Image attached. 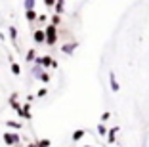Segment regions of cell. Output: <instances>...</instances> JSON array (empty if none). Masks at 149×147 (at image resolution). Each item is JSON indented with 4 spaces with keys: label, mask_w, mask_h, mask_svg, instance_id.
Masks as SVG:
<instances>
[{
    "label": "cell",
    "mask_w": 149,
    "mask_h": 147,
    "mask_svg": "<svg viewBox=\"0 0 149 147\" xmlns=\"http://www.w3.org/2000/svg\"><path fill=\"white\" fill-rule=\"evenodd\" d=\"M19 117H23V118H31L33 115H31V105L29 103H25V105H21V115Z\"/></svg>",
    "instance_id": "cell-5"
},
{
    "label": "cell",
    "mask_w": 149,
    "mask_h": 147,
    "mask_svg": "<svg viewBox=\"0 0 149 147\" xmlns=\"http://www.w3.org/2000/svg\"><path fill=\"white\" fill-rule=\"evenodd\" d=\"M44 35H46V40H44V42L48 44V46H54V44L57 42V27L50 23V25L44 29Z\"/></svg>",
    "instance_id": "cell-1"
},
{
    "label": "cell",
    "mask_w": 149,
    "mask_h": 147,
    "mask_svg": "<svg viewBox=\"0 0 149 147\" xmlns=\"http://www.w3.org/2000/svg\"><path fill=\"white\" fill-rule=\"evenodd\" d=\"M6 124H8V128H13V130H19V128L23 126L21 122H15V121H8Z\"/></svg>",
    "instance_id": "cell-10"
},
{
    "label": "cell",
    "mask_w": 149,
    "mask_h": 147,
    "mask_svg": "<svg viewBox=\"0 0 149 147\" xmlns=\"http://www.w3.org/2000/svg\"><path fill=\"white\" fill-rule=\"evenodd\" d=\"M35 57H36V52H35V50H29V52H27V56H25V61L33 63V61H35Z\"/></svg>",
    "instance_id": "cell-8"
},
{
    "label": "cell",
    "mask_w": 149,
    "mask_h": 147,
    "mask_svg": "<svg viewBox=\"0 0 149 147\" xmlns=\"http://www.w3.org/2000/svg\"><path fill=\"white\" fill-rule=\"evenodd\" d=\"M8 35H10V38H12V42H15V38H17V29H15V27H10Z\"/></svg>",
    "instance_id": "cell-9"
},
{
    "label": "cell",
    "mask_w": 149,
    "mask_h": 147,
    "mask_svg": "<svg viewBox=\"0 0 149 147\" xmlns=\"http://www.w3.org/2000/svg\"><path fill=\"white\" fill-rule=\"evenodd\" d=\"M35 63H40L42 67H57V61H54L50 56H44V57H35Z\"/></svg>",
    "instance_id": "cell-3"
},
{
    "label": "cell",
    "mask_w": 149,
    "mask_h": 147,
    "mask_svg": "<svg viewBox=\"0 0 149 147\" xmlns=\"http://www.w3.org/2000/svg\"><path fill=\"white\" fill-rule=\"evenodd\" d=\"M111 86H113V90H118V84L115 82V78H111Z\"/></svg>",
    "instance_id": "cell-20"
},
{
    "label": "cell",
    "mask_w": 149,
    "mask_h": 147,
    "mask_svg": "<svg viewBox=\"0 0 149 147\" xmlns=\"http://www.w3.org/2000/svg\"><path fill=\"white\" fill-rule=\"evenodd\" d=\"M54 4H56V0H44V6L46 8H54Z\"/></svg>",
    "instance_id": "cell-19"
},
{
    "label": "cell",
    "mask_w": 149,
    "mask_h": 147,
    "mask_svg": "<svg viewBox=\"0 0 149 147\" xmlns=\"http://www.w3.org/2000/svg\"><path fill=\"white\" fill-rule=\"evenodd\" d=\"M73 50H74V44H65V46L61 48V52H63V54H71Z\"/></svg>",
    "instance_id": "cell-12"
},
{
    "label": "cell",
    "mask_w": 149,
    "mask_h": 147,
    "mask_svg": "<svg viewBox=\"0 0 149 147\" xmlns=\"http://www.w3.org/2000/svg\"><path fill=\"white\" fill-rule=\"evenodd\" d=\"M50 143H52L50 139H40V141H36V143H35V145H42V147H46V145H50Z\"/></svg>",
    "instance_id": "cell-17"
},
{
    "label": "cell",
    "mask_w": 149,
    "mask_h": 147,
    "mask_svg": "<svg viewBox=\"0 0 149 147\" xmlns=\"http://www.w3.org/2000/svg\"><path fill=\"white\" fill-rule=\"evenodd\" d=\"M46 94H48V90H46V88H40V90L36 92V95H38V98H44Z\"/></svg>",
    "instance_id": "cell-18"
},
{
    "label": "cell",
    "mask_w": 149,
    "mask_h": 147,
    "mask_svg": "<svg viewBox=\"0 0 149 147\" xmlns=\"http://www.w3.org/2000/svg\"><path fill=\"white\" fill-rule=\"evenodd\" d=\"M38 78L42 80V82H50V75H48V73H44V71L38 75Z\"/></svg>",
    "instance_id": "cell-15"
},
{
    "label": "cell",
    "mask_w": 149,
    "mask_h": 147,
    "mask_svg": "<svg viewBox=\"0 0 149 147\" xmlns=\"http://www.w3.org/2000/svg\"><path fill=\"white\" fill-rule=\"evenodd\" d=\"M36 15H38V13L35 12V8H31V10H25V17H27V21H29V23L36 21Z\"/></svg>",
    "instance_id": "cell-6"
},
{
    "label": "cell",
    "mask_w": 149,
    "mask_h": 147,
    "mask_svg": "<svg viewBox=\"0 0 149 147\" xmlns=\"http://www.w3.org/2000/svg\"><path fill=\"white\" fill-rule=\"evenodd\" d=\"M10 69H12V73L15 75V77H19V75H21V67H19V65L15 63V61H12V65H10Z\"/></svg>",
    "instance_id": "cell-7"
},
{
    "label": "cell",
    "mask_w": 149,
    "mask_h": 147,
    "mask_svg": "<svg viewBox=\"0 0 149 147\" xmlns=\"http://www.w3.org/2000/svg\"><path fill=\"white\" fill-rule=\"evenodd\" d=\"M82 136H84V130H77V132L73 134V139H74V141H79Z\"/></svg>",
    "instance_id": "cell-14"
},
{
    "label": "cell",
    "mask_w": 149,
    "mask_h": 147,
    "mask_svg": "<svg viewBox=\"0 0 149 147\" xmlns=\"http://www.w3.org/2000/svg\"><path fill=\"white\" fill-rule=\"evenodd\" d=\"M50 23L57 27L59 23H61V13H56V15H52V21H50Z\"/></svg>",
    "instance_id": "cell-11"
},
{
    "label": "cell",
    "mask_w": 149,
    "mask_h": 147,
    "mask_svg": "<svg viewBox=\"0 0 149 147\" xmlns=\"http://www.w3.org/2000/svg\"><path fill=\"white\" fill-rule=\"evenodd\" d=\"M36 21L38 23H46L48 21V15H46V13H38V15H36Z\"/></svg>",
    "instance_id": "cell-13"
},
{
    "label": "cell",
    "mask_w": 149,
    "mask_h": 147,
    "mask_svg": "<svg viewBox=\"0 0 149 147\" xmlns=\"http://www.w3.org/2000/svg\"><path fill=\"white\" fill-rule=\"evenodd\" d=\"M25 10H31V8H35V0H25Z\"/></svg>",
    "instance_id": "cell-16"
},
{
    "label": "cell",
    "mask_w": 149,
    "mask_h": 147,
    "mask_svg": "<svg viewBox=\"0 0 149 147\" xmlns=\"http://www.w3.org/2000/svg\"><path fill=\"white\" fill-rule=\"evenodd\" d=\"M33 40H35L36 44H42L44 40H46V35H44V29H36L35 33H33Z\"/></svg>",
    "instance_id": "cell-4"
},
{
    "label": "cell",
    "mask_w": 149,
    "mask_h": 147,
    "mask_svg": "<svg viewBox=\"0 0 149 147\" xmlns=\"http://www.w3.org/2000/svg\"><path fill=\"white\" fill-rule=\"evenodd\" d=\"M2 139H4L6 145H17V143H21L17 132H6V134L2 136Z\"/></svg>",
    "instance_id": "cell-2"
}]
</instances>
